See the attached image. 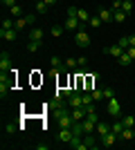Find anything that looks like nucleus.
<instances>
[{
	"label": "nucleus",
	"instance_id": "obj_3",
	"mask_svg": "<svg viewBox=\"0 0 135 150\" xmlns=\"http://www.w3.org/2000/svg\"><path fill=\"white\" fill-rule=\"evenodd\" d=\"M106 110H108V114H113V117H119V114H122V105H119V101H117V99H108Z\"/></svg>",
	"mask_w": 135,
	"mask_h": 150
},
{
	"label": "nucleus",
	"instance_id": "obj_30",
	"mask_svg": "<svg viewBox=\"0 0 135 150\" xmlns=\"http://www.w3.org/2000/svg\"><path fill=\"white\" fill-rule=\"evenodd\" d=\"M77 18L81 20V23H88V20H90V13L86 11V9H79V13H77Z\"/></svg>",
	"mask_w": 135,
	"mask_h": 150
},
{
	"label": "nucleus",
	"instance_id": "obj_28",
	"mask_svg": "<svg viewBox=\"0 0 135 150\" xmlns=\"http://www.w3.org/2000/svg\"><path fill=\"white\" fill-rule=\"evenodd\" d=\"M88 25H90V27H95V29H97V27H101V18H99V16H90Z\"/></svg>",
	"mask_w": 135,
	"mask_h": 150
},
{
	"label": "nucleus",
	"instance_id": "obj_26",
	"mask_svg": "<svg viewBox=\"0 0 135 150\" xmlns=\"http://www.w3.org/2000/svg\"><path fill=\"white\" fill-rule=\"evenodd\" d=\"M9 11H11V16H14V18H20V16H23V9H20V5L9 7Z\"/></svg>",
	"mask_w": 135,
	"mask_h": 150
},
{
	"label": "nucleus",
	"instance_id": "obj_15",
	"mask_svg": "<svg viewBox=\"0 0 135 150\" xmlns=\"http://www.w3.org/2000/svg\"><path fill=\"white\" fill-rule=\"evenodd\" d=\"M72 119L74 121H84L86 119V110L84 108H74V110H72Z\"/></svg>",
	"mask_w": 135,
	"mask_h": 150
},
{
	"label": "nucleus",
	"instance_id": "obj_27",
	"mask_svg": "<svg viewBox=\"0 0 135 150\" xmlns=\"http://www.w3.org/2000/svg\"><path fill=\"white\" fill-rule=\"evenodd\" d=\"M101 92H104V99H106V101L115 99V90H113V88H101Z\"/></svg>",
	"mask_w": 135,
	"mask_h": 150
},
{
	"label": "nucleus",
	"instance_id": "obj_13",
	"mask_svg": "<svg viewBox=\"0 0 135 150\" xmlns=\"http://www.w3.org/2000/svg\"><path fill=\"white\" fill-rule=\"evenodd\" d=\"M97 16L101 18V23H113V11H110V9H106V7H104V9H99V13H97Z\"/></svg>",
	"mask_w": 135,
	"mask_h": 150
},
{
	"label": "nucleus",
	"instance_id": "obj_4",
	"mask_svg": "<svg viewBox=\"0 0 135 150\" xmlns=\"http://www.w3.org/2000/svg\"><path fill=\"white\" fill-rule=\"evenodd\" d=\"M0 72H11V58H9V52H2V54H0Z\"/></svg>",
	"mask_w": 135,
	"mask_h": 150
},
{
	"label": "nucleus",
	"instance_id": "obj_20",
	"mask_svg": "<svg viewBox=\"0 0 135 150\" xmlns=\"http://www.w3.org/2000/svg\"><path fill=\"white\" fill-rule=\"evenodd\" d=\"M108 132H110V125H108V123H101V121L97 123V134H99V137L108 134Z\"/></svg>",
	"mask_w": 135,
	"mask_h": 150
},
{
	"label": "nucleus",
	"instance_id": "obj_44",
	"mask_svg": "<svg viewBox=\"0 0 135 150\" xmlns=\"http://www.w3.org/2000/svg\"><path fill=\"white\" fill-rule=\"evenodd\" d=\"M131 47H135V36H131Z\"/></svg>",
	"mask_w": 135,
	"mask_h": 150
},
{
	"label": "nucleus",
	"instance_id": "obj_41",
	"mask_svg": "<svg viewBox=\"0 0 135 150\" xmlns=\"http://www.w3.org/2000/svg\"><path fill=\"white\" fill-rule=\"evenodd\" d=\"M84 110H86V114H88V112H95V103H90V105H84Z\"/></svg>",
	"mask_w": 135,
	"mask_h": 150
},
{
	"label": "nucleus",
	"instance_id": "obj_1",
	"mask_svg": "<svg viewBox=\"0 0 135 150\" xmlns=\"http://www.w3.org/2000/svg\"><path fill=\"white\" fill-rule=\"evenodd\" d=\"M74 43H77L79 47H88V45H90V36L86 34L84 29H77V31H74Z\"/></svg>",
	"mask_w": 135,
	"mask_h": 150
},
{
	"label": "nucleus",
	"instance_id": "obj_37",
	"mask_svg": "<svg viewBox=\"0 0 135 150\" xmlns=\"http://www.w3.org/2000/svg\"><path fill=\"white\" fill-rule=\"evenodd\" d=\"M5 132L7 134H14V132H16V125L14 123H5Z\"/></svg>",
	"mask_w": 135,
	"mask_h": 150
},
{
	"label": "nucleus",
	"instance_id": "obj_2",
	"mask_svg": "<svg viewBox=\"0 0 135 150\" xmlns=\"http://www.w3.org/2000/svg\"><path fill=\"white\" fill-rule=\"evenodd\" d=\"M65 103H68V108H84V99H81V92H74L72 96H68L65 99Z\"/></svg>",
	"mask_w": 135,
	"mask_h": 150
},
{
	"label": "nucleus",
	"instance_id": "obj_5",
	"mask_svg": "<svg viewBox=\"0 0 135 150\" xmlns=\"http://www.w3.org/2000/svg\"><path fill=\"white\" fill-rule=\"evenodd\" d=\"M79 23H81L79 18L68 16V18H65V23H63V27H65V29H70V31H77V29H81V25H79Z\"/></svg>",
	"mask_w": 135,
	"mask_h": 150
},
{
	"label": "nucleus",
	"instance_id": "obj_24",
	"mask_svg": "<svg viewBox=\"0 0 135 150\" xmlns=\"http://www.w3.org/2000/svg\"><path fill=\"white\" fill-rule=\"evenodd\" d=\"M117 45L124 47V50H129V47H131V36H122L119 40H117Z\"/></svg>",
	"mask_w": 135,
	"mask_h": 150
},
{
	"label": "nucleus",
	"instance_id": "obj_38",
	"mask_svg": "<svg viewBox=\"0 0 135 150\" xmlns=\"http://www.w3.org/2000/svg\"><path fill=\"white\" fill-rule=\"evenodd\" d=\"M25 20H27V25H34V23H36V13H27Z\"/></svg>",
	"mask_w": 135,
	"mask_h": 150
},
{
	"label": "nucleus",
	"instance_id": "obj_33",
	"mask_svg": "<svg viewBox=\"0 0 135 150\" xmlns=\"http://www.w3.org/2000/svg\"><path fill=\"white\" fill-rule=\"evenodd\" d=\"M79 65V58H68V61H65V67L68 69H74Z\"/></svg>",
	"mask_w": 135,
	"mask_h": 150
},
{
	"label": "nucleus",
	"instance_id": "obj_40",
	"mask_svg": "<svg viewBox=\"0 0 135 150\" xmlns=\"http://www.w3.org/2000/svg\"><path fill=\"white\" fill-rule=\"evenodd\" d=\"M86 65H88V58L81 56V58H79V67H86Z\"/></svg>",
	"mask_w": 135,
	"mask_h": 150
},
{
	"label": "nucleus",
	"instance_id": "obj_19",
	"mask_svg": "<svg viewBox=\"0 0 135 150\" xmlns=\"http://www.w3.org/2000/svg\"><path fill=\"white\" fill-rule=\"evenodd\" d=\"M84 128H86V134H90V132L97 130V123H95V121H90L88 117H86V119H84Z\"/></svg>",
	"mask_w": 135,
	"mask_h": 150
},
{
	"label": "nucleus",
	"instance_id": "obj_11",
	"mask_svg": "<svg viewBox=\"0 0 135 150\" xmlns=\"http://www.w3.org/2000/svg\"><path fill=\"white\" fill-rule=\"evenodd\" d=\"M18 36V29H0V38H5V40H16Z\"/></svg>",
	"mask_w": 135,
	"mask_h": 150
},
{
	"label": "nucleus",
	"instance_id": "obj_35",
	"mask_svg": "<svg viewBox=\"0 0 135 150\" xmlns=\"http://www.w3.org/2000/svg\"><path fill=\"white\" fill-rule=\"evenodd\" d=\"M25 27H27V20L25 18H18V20H16V29H18V31L25 29Z\"/></svg>",
	"mask_w": 135,
	"mask_h": 150
},
{
	"label": "nucleus",
	"instance_id": "obj_29",
	"mask_svg": "<svg viewBox=\"0 0 135 150\" xmlns=\"http://www.w3.org/2000/svg\"><path fill=\"white\" fill-rule=\"evenodd\" d=\"M63 29H65V27H61V25H52V29H50V34H52V36H61V34H63Z\"/></svg>",
	"mask_w": 135,
	"mask_h": 150
},
{
	"label": "nucleus",
	"instance_id": "obj_10",
	"mask_svg": "<svg viewBox=\"0 0 135 150\" xmlns=\"http://www.w3.org/2000/svg\"><path fill=\"white\" fill-rule=\"evenodd\" d=\"M104 52H106V54H110V56H115V58H119L126 50H124V47H119V45H113V47H106Z\"/></svg>",
	"mask_w": 135,
	"mask_h": 150
},
{
	"label": "nucleus",
	"instance_id": "obj_43",
	"mask_svg": "<svg viewBox=\"0 0 135 150\" xmlns=\"http://www.w3.org/2000/svg\"><path fill=\"white\" fill-rule=\"evenodd\" d=\"M45 2H47V5H50V7H52V5H56L59 0H45Z\"/></svg>",
	"mask_w": 135,
	"mask_h": 150
},
{
	"label": "nucleus",
	"instance_id": "obj_34",
	"mask_svg": "<svg viewBox=\"0 0 135 150\" xmlns=\"http://www.w3.org/2000/svg\"><path fill=\"white\" fill-rule=\"evenodd\" d=\"M124 125H129V128H133V125H135V117H131V114H129V117H124Z\"/></svg>",
	"mask_w": 135,
	"mask_h": 150
},
{
	"label": "nucleus",
	"instance_id": "obj_21",
	"mask_svg": "<svg viewBox=\"0 0 135 150\" xmlns=\"http://www.w3.org/2000/svg\"><path fill=\"white\" fill-rule=\"evenodd\" d=\"M126 16H129V13H126V11H122V9L113 11V20H115V23H124V20H126Z\"/></svg>",
	"mask_w": 135,
	"mask_h": 150
},
{
	"label": "nucleus",
	"instance_id": "obj_18",
	"mask_svg": "<svg viewBox=\"0 0 135 150\" xmlns=\"http://www.w3.org/2000/svg\"><path fill=\"white\" fill-rule=\"evenodd\" d=\"M84 141H86V146H88V150L97 148V141H95V137H92V132H90V134H84Z\"/></svg>",
	"mask_w": 135,
	"mask_h": 150
},
{
	"label": "nucleus",
	"instance_id": "obj_14",
	"mask_svg": "<svg viewBox=\"0 0 135 150\" xmlns=\"http://www.w3.org/2000/svg\"><path fill=\"white\" fill-rule=\"evenodd\" d=\"M27 38H29V40H43V29H39V27H34V29H29Z\"/></svg>",
	"mask_w": 135,
	"mask_h": 150
},
{
	"label": "nucleus",
	"instance_id": "obj_7",
	"mask_svg": "<svg viewBox=\"0 0 135 150\" xmlns=\"http://www.w3.org/2000/svg\"><path fill=\"white\" fill-rule=\"evenodd\" d=\"M70 148H74V150H88V146H86V141L81 137H77V134H74V137L70 139Z\"/></svg>",
	"mask_w": 135,
	"mask_h": 150
},
{
	"label": "nucleus",
	"instance_id": "obj_42",
	"mask_svg": "<svg viewBox=\"0 0 135 150\" xmlns=\"http://www.w3.org/2000/svg\"><path fill=\"white\" fill-rule=\"evenodd\" d=\"M126 54H129V56L135 61V47H129V50H126Z\"/></svg>",
	"mask_w": 135,
	"mask_h": 150
},
{
	"label": "nucleus",
	"instance_id": "obj_12",
	"mask_svg": "<svg viewBox=\"0 0 135 150\" xmlns=\"http://www.w3.org/2000/svg\"><path fill=\"white\" fill-rule=\"evenodd\" d=\"M72 134H77V137H84V134H86L84 121H74V123H72Z\"/></svg>",
	"mask_w": 135,
	"mask_h": 150
},
{
	"label": "nucleus",
	"instance_id": "obj_16",
	"mask_svg": "<svg viewBox=\"0 0 135 150\" xmlns=\"http://www.w3.org/2000/svg\"><path fill=\"white\" fill-rule=\"evenodd\" d=\"M41 45H43V40H27V52H39L41 50Z\"/></svg>",
	"mask_w": 135,
	"mask_h": 150
},
{
	"label": "nucleus",
	"instance_id": "obj_39",
	"mask_svg": "<svg viewBox=\"0 0 135 150\" xmlns=\"http://www.w3.org/2000/svg\"><path fill=\"white\" fill-rule=\"evenodd\" d=\"M77 13H79L77 7H68V16H74V18H77Z\"/></svg>",
	"mask_w": 135,
	"mask_h": 150
},
{
	"label": "nucleus",
	"instance_id": "obj_17",
	"mask_svg": "<svg viewBox=\"0 0 135 150\" xmlns=\"http://www.w3.org/2000/svg\"><path fill=\"white\" fill-rule=\"evenodd\" d=\"M119 137H122V139H126V141H133V139H135V132H133V128H129V125H126V128L122 130V134H119Z\"/></svg>",
	"mask_w": 135,
	"mask_h": 150
},
{
	"label": "nucleus",
	"instance_id": "obj_32",
	"mask_svg": "<svg viewBox=\"0 0 135 150\" xmlns=\"http://www.w3.org/2000/svg\"><path fill=\"white\" fill-rule=\"evenodd\" d=\"M2 29H16V23L9 20V18H5V20H2Z\"/></svg>",
	"mask_w": 135,
	"mask_h": 150
},
{
	"label": "nucleus",
	"instance_id": "obj_36",
	"mask_svg": "<svg viewBox=\"0 0 135 150\" xmlns=\"http://www.w3.org/2000/svg\"><path fill=\"white\" fill-rule=\"evenodd\" d=\"M90 94H92V99H95V101L104 99V92H101V90H92V92H90Z\"/></svg>",
	"mask_w": 135,
	"mask_h": 150
},
{
	"label": "nucleus",
	"instance_id": "obj_6",
	"mask_svg": "<svg viewBox=\"0 0 135 150\" xmlns=\"http://www.w3.org/2000/svg\"><path fill=\"white\" fill-rule=\"evenodd\" d=\"M117 139H119V134H115V132L110 130L108 134H104V137H101V146H104V148H110V146L115 144Z\"/></svg>",
	"mask_w": 135,
	"mask_h": 150
},
{
	"label": "nucleus",
	"instance_id": "obj_25",
	"mask_svg": "<svg viewBox=\"0 0 135 150\" xmlns=\"http://www.w3.org/2000/svg\"><path fill=\"white\" fill-rule=\"evenodd\" d=\"M117 61H119V65H122V67H126V65H131V61H133V58L129 56V54H126V52H124L122 56L117 58Z\"/></svg>",
	"mask_w": 135,
	"mask_h": 150
},
{
	"label": "nucleus",
	"instance_id": "obj_8",
	"mask_svg": "<svg viewBox=\"0 0 135 150\" xmlns=\"http://www.w3.org/2000/svg\"><path fill=\"white\" fill-rule=\"evenodd\" d=\"M74 137L72 134V128H61L59 130V141H63V144H70V139Z\"/></svg>",
	"mask_w": 135,
	"mask_h": 150
},
{
	"label": "nucleus",
	"instance_id": "obj_22",
	"mask_svg": "<svg viewBox=\"0 0 135 150\" xmlns=\"http://www.w3.org/2000/svg\"><path fill=\"white\" fill-rule=\"evenodd\" d=\"M47 9H50V5L45 2V0H41V2H36V11L43 16V13H47Z\"/></svg>",
	"mask_w": 135,
	"mask_h": 150
},
{
	"label": "nucleus",
	"instance_id": "obj_45",
	"mask_svg": "<svg viewBox=\"0 0 135 150\" xmlns=\"http://www.w3.org/2000/svg\"><path fill=\"white\" fill-rule=\"evenodd\" d=\"M36 2H41V0H36Z\"/></svg>",
	"mask_w": 135,
	"mask_h": 150
},
{
	"label": "nucleus",
	"instance_id": "obj_23",
	"mask_svg": "<svg viewBox=\"0 0 135 150\" xmlns=\"http://www.w3.org/2000/svg\"><path fill=\"white\" fill-rule=\"evenodd\" d=\"M124 128H126V125H124V121H117V123H113L110 125V130L115 132V134H122V130Z\"/></svg>",
	"mask_w": 135,
	"mask_h": 150
},
{
	"label": "nucleus",
	"instance_id": "obj_9",
	"mask_svg": "<svg viewBox=\"0 0 135 150\" xmlns=\"http://www.w3.org/2000/svg\"><path fill=\"white\" fill-rule=\"evenodd\" d=\"M74 119H72V112L70 114H63V117H59V128H72Z\"/></svg>",
	"mask_w": 135,
	"mask_h": 150
},
{
	"label": "nucleus",
	"instance_id": "obj_31",
	"mask_svg": "<svg viewBox=\"0 0 135 150\" xmlns=\"http://www.w3.org/2000/svg\"><path fill=\"white\" fill-rule=\"evenodd\" d=\"M122 11H126V13L133 11V2L131 0H122Z\"/></svg>",
	"mask_w": 135,
	"mask_h": 150
}]
</instances>
